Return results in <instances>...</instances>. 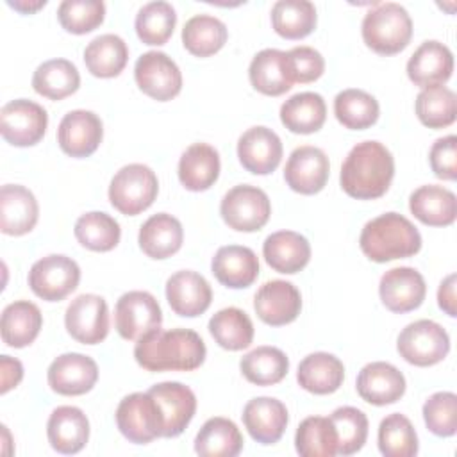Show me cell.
Here are the masks:
<instances>
[{
    "label": "cell",
    "instance_id": "cell-6",
    "mask_svg": "<svg viewBox=\"0 0 457 457\" xmlns=\"http://www.w3.org/2000/svg\"><path fill=\"white\" fill-rule=\"evenodd\" d=\"M396 350L409 364L427 368L441 362L450 352L448 332L432 320L409 323L396 339Z\"/></svg>",
    "mask_w": 457,
    "mask_h": 457
},
{
    "label": "cell",
    "instance_id": "cell-7",
    "mask_svg": "<svg viewBox=\"0 0 457 457\" xmlns=\"http://www.w3.org/2000/svg\"><path fill=\"white\" fill-rule=\"evenodd\" d=\"M116 425L123 437L136 445H146L162 437V412L155 398L146 393L127 395L116 409Z\"/></svg>",
    "mask_w": 457,
    "mask_h": 457
},
{
    "label": "cell",
    "instance_id": "cell-4",
    "mask_svg": "<svg viewBox=\"0 0 457 457\" xmlns=\"http://www.w3.org/2000/svg\"><path fill=\"white\" fill-rule=\"evenodd\" d=\"M361 32L368 48L380 55H395L411 43L412 20L400 4H375V9L364 14Z\"/></svg>",
    "mask_w": 457,
    "mask_h": 457
},
{
    "label": "cell",
    "instance_id": "cell-24",
    "mask_svg": "<svg viewBox=\"0 0 457 457\" xmlns=\"http://www.w3.org/2000/svg\"><path fill=\"white\" fill-rule=\"evenodd\" d=\"M286 405L271 396L252 398L243 409V425L253 441L261 445L277 443L287 427Z\"/></svg>",
    "mask_w": 457,
    "mask_h": 457
},
{
    "label": "cell",
    "instance_id": "cell-43",
    "mask_svg": "<svg viewBox=\"0 0 457 457\" xmlns=\"http://www.w3.org/2000/svg\"><path fill=\"white\" fill-rule=\"evenodd\" d=\"M316 7L309 0H278L271 7L273 30L286 39H302L316 29Z\"/></svg>",
    "mask_w": 457,
    "mask_h": 457
},
{
    "label": "cell",
    "instance_id": "cell-2",
    "mask_svg": "<svg viewBox=\"0 0 457 457\" xmlns=\"http://www.w3.org/2000/svg\"><path fill=\"white\" fill-rule=\"evenodd\" d=\"M395 177V159L378 141L357 143L346 155L339 182L343 191L357 200H375L386 195Z\"/></svg>",
    "mask_w": 457,
    "mask_h": 457
},
{
    "label": "cell",
    "instance_id": "cell-49",
    "mask_svg": "<svg viewBox=\"0 0 457 457\" xmlns=\"http://www.w3.org/2000/svg\"><path fill=\"white\" fill-rule=\"evenodd\" d=\"M337 436V453L353 455L357 453L368 439V418L357 407H337L330 416Z\"/></svg>",
    "mask_w": 457,
    "mask_h": 457
},
{
    "label": "cell",
    "instance_id": "cell-52",
    "mask_svg": "<svg viewBox=\"0 0 457 457\" xmlns=\"http://www.w3.org/2000/svg\"><path fill=\"white\" fill-rule=\"evenodd\" d=\"M287 71L291 82L309 84L318 80L325 71V59L323 55L312 46H295L286 52Z\"/></svg>",
    "mask_w": 457,
    "mask_h": 457
},
{
    "label": "cell",
    "instance_id": "cell-36",
    "mask_svg": "<svg viewBox=\"0 0 457 457\" xmlns=\"http://www.w3.org/2000/svg\"><path fill=\"white\" fill-rule=\"evenodd\" d=\"M129 61V46L116 34H102L84 48V62L91 75L100 79L118 77Z\"/></svg>",
    "mask_w": 457,
    "mask_h": 457
},
{
    "label": "cell",
    "instance_id": "cell-45",
    "mask_svg": "<svg viewBox=\"0 0 457 457\" xmlns=\"http://www.w3.org/2000/svg\"><path fill=\"white\" fill-rule=\"evenodd\" d=\"M418 120L428 129H445L457 118V96L446 86L425 87L414 102Z\"/></svg>",
    "mask_w": 457,
    "mask_h": 457
},
{
    "label": "cell",
    "instance_id": "cell-15",
    "mask_svg": "<svg viewBox=\"0 0 457 457\" xmlns=\"http://www.w3.org/2000/svg\"><path fill=\"white\" fill-rule=\"evenodd\" d=\"M104 137V125L98 114L86 109H75L62 116L57 127V143L61 150L75 159L89 157L96 152Z\"/></svg>",
    "mask_w": 457,
    "mask_h": 457
},
{
    "label": "cell",
    "instance_id": "cell-3",
    "mask_svg": "<svg viewBox=\"0 0 457 457\" xmlns=\"http://www.w3.org/2000/svg\"><path fill=\"white\" fill-rule=\"evenodd\" d=\"M359 246L370 261L389 262L416 255L421 250V236L405 216L384 212L362 227Z\"/></svg>",
    "mask_w": 457,
    "mask_h": 457
},
{
    "label": "cell",
    "instance_id": "cell-41",
    "mask_svg": "<svg viewBox=\"0 0 457 457\" xmlns=\"http://www.w3.org/2000/svg\"><path fill=\"white\" fill-rule=\"evenodd\" d=\"M334 114L337 121L350 130H364L377 123L380 107L373 95L364 89H343L334 98Z\"/></svg>",
    "mask_w": 457,
    "mask_h": 457
},
{
    "label": "cell",
    "instance_id": "cell-19",
    "mask_svg": "<svg viewBox=\"0 0 457 457\" xmlns=\"http://www.w3.org/2000/svg\"><path fill=\"white\" fill-rule=\"evenodd\" d=\"M237 157L241 166L253 175L275 171L282 161V141L264 125L245 130L237 141Z\"/></svg>",
    "mask_w": 457,
    "mask_h": 457
},
{
    "label": "cell",
    "instance_id": "cell-37",
    "mask_svg": "<svg viewBox=\"0 0 457 457\" xmlns=\"http://www.w3.org/2000/svg\"><path fill=\"white\" fill-rule=\"evenodd\" d=\"M241 450L243 436L228 418H209L195 437V452L204 457H236Z\"/></svg>",
    "mask_w": 457,
    "mask_h": 457
},
{
    "label": "cell",
    "instance_id": "cell-21",
    "mask_svg": "<svg viewBox=\"0 0 457 457\" xmlns=\"http://www.w3.org/2000/svg\"><path fill=\"white\" fill-rule=\"evenodd\" d=\"M166 300L175 314L182 318H195L209 309L212 302V289L200 273L182 270L166 280Z\"/></svg>",
    "mask_w": 457,
    "mask_h": 457
},
{
    "label": "cell",
    "instance_id": "cell-38",
    "mask_svg": "<svg viewBox=\"0 0 457 457\" xmlns=\"http://www.w3.org/2000/svg\"><path fill=\"white\" fill-rule=\"evenodd\" d=\"M80 86L77 66L68 59H50L41 62L32 75V87L48 100H62Z\"/></svg>",
    "mask_w": 457,
    "mask_h": 457
},
{
    "label": "cell",
    "instance_id": "cell-56",
    "mask_svg": "<svg viewBox=\"0 0 457 457\" xmlns=\"http://www.w3.org/2000/svg\"><path fill=\"white\" fill-rule=\"evenodd\" d=\"M7 5L12 7V9H16V11L21 12V14H32V12H36L37 9L45 7V5H46V0H39V2H23V0H18V2H7Z\"/></svg>",
    "mask_w": 457,
    "mask_h": 457
},
{
    "label": "cell",
    "instance_id": "cell-22",
    "mask_svg": "<svg viewBox=\"0 0 457 457\" xmlns=\"http://www.w3.org/2000/svg\"><path fill=\"white\" fill-rule=\"evenodd\" d=\"M355 389L371 405H389L403 396L405 377L396 366L375 361L362 366L355 380Z\"/></svg>",
    "mask_w": 457,
    "mask_h": 457
},
{
    "label": "cell",
    "instance_id": "cell-18",
    "mask_svg": "<svg viewBox=\"0 0 457 457\" xmlns=\"http://www.w3.org/2000/svg\"><path fill=\"white\" fill-rule=\"evenodd\" d=\"M253 309L261 321L282 327L295 321L302 311V295L287 280L264 282L253 298Z\"/></svg>",
    "mask_w": 457,
    "mask_h": 457
},
{
    "label": "cell",
    "instance_id": "cell-1",
    "mask_svg": "<svg viewBox=\"0 0 457 457\" xmlns=\"http://www.w3.org/2000/svg\"><path fill=\"white\" fill-rule=\"evenodd\" d=\"M205 355L204 339L191 328H155L134 346V359L146 371H193Z\"/></svg>",
    "mask_w": 457,
    "mask_h": 457
},
{
    "label": "cell",
    "instance_id": "cell-54",
    "mask_svg": "<svg viewBox=\"0 0 457 457\" xmlns=\"http://www.w3.org/2000/svg\"><path fill=\"white\" fill-rule=\"evenodd\" d=\"M23 378V366L18 359H12L9 355L0 357V393L5 395L9 389L16 387Z\"/></svg>",
    "mask_w": 457,
    "mask_h": 457
},
{
    "label": "cell",
    "instance_id": "cell-39",
    "mask_svg": "<svg viewBox=\"0 0 457 457\" xmlns=\"http://www.w3.org/2000/svg\"><path fill=\"white\" fill-rule=\"evenodd\" d=\"M227 37V25L211 14H196L189 18L182 29V45L196 57L214 55L223 48Z\"/></svg>",
    "mask_w": 457,
    "mask_h": 457
},
{
    "label": "cell",
    "instance_id": "cell-31",
    "mask_svg": "<svg viewBox=\"0 0 457 457\" xmlns=\"http://www.w3.org/2000/svg\"><path fill=\"white\" fill-rule=\"evenodd\" d=\"M220 154L207 143H193L179 161V180L187 191H205L220 177Z\"/></svg>",
    "mask_w": 457,
    "mask_h": 457
},
{
    "label": "cell",
    "instance_id": "cell-32",
    "mask_svg": "<svg viewBox=\"0 0 457 457\" xmlns=\"http://www.w3.org/2000/svg\"><path fill=\"white\" fill-rule=\"evenodd\" d=\"M296 380L302 389L312 395H330L341 387L345 366L328 352H314L300 361Z\"/></svg>",
    "mask_w": 457,
    "mask_h": 457
},
{
    "label": "cell",
    "instance_id": "cell-26",
    "mask_svg": "<svg viewBox=\"0 0 457 457\" xmlns=\"http://www.w3.org/2000/svg\"><path fill=\"white\" fill-rule=\"evenodd\" d=\"M211 270L216 280L225 287L243 289L252 286L259 277V259L248 246L227 245L214 253Z\"/></svg>",
    "mask_w": 457,
    "mask_h": 457
},
{
    "label": "cell",
    "instance_id": "cell-40",
    "mask_svg": "<svg viewBox=\"0 0 457 457\" xmlns=\"http://www.w3.org/2000/svg\"><path fill=\"white\" fill-rule=\"evenodd\" d=\"M239 370L255 386H273L287 375L289 359L277 346H257L241 357Z\"/></svg>",
    "mask_w": 457,
    "mask_h": 457
},
{
    "label": "cell",
    "instance_id": "cell-25",
    "mask_svg": "<svg viewBox=\"0 0 457 457\" xmlns=\"http://www.w3.org/2000/svg\"><path fill=\"white\" fill-rule=\"evenodd\" d=\"M39 218V205L30 189L20 184H4L0 189V230L7 236L30 232Z\"/></svg>",
    "mask_w": 457,
    "mask_h": 457
},
{
    "label": "cell",
    "instance_id": "cell-33",
    "mask_svg": "<svg viewBox=\"0 0 457 457\" xmlns=\"http://www.w3.org/2000/svg\"><path fill=\"white\" fill-rule=\"evenodd\" d=\"M43 314L39 307L29 300H16L2 311L0 334L2 341L11 348H25L39 336Z\"/></svg>",
    "mask_w": 457,
    "mask_h": 457
},
{
    "label": "cell",
    "instance_id": "cell-27",
    "mask_svg": "<svg viewBox=\"0 0 457 457\" xmlns=\"http://www.w3.org/2000/svg\"><path fill=\"white\" fill-rule=\"evenodd\" d=\"M50 446L64 455L80 452L89 439V420L82 409L61 405L52 411L46 423Z\"/></svg>",
    "mask_w": 457,
    "mask_h": 457
},
{
    "label": "cell",
    "instance_id": "cell-14",
    "mask_svg": "<svg viewBox=\"0 0 457 457\" xmlns=\"http://www.w3.org/2000/svg\"><path fill=\"white\" fill-rule=\"evenodd\" d=\"M330 175V162L327 154L311 145L295 148L286 162L284 179L286 184L300 195L320 193Z\"/></svg>",
    "mask_w": 457,
    "mask_h": 457
},
{
    "label": "cell",
    "instance_id": "cell-5",
    "mask_svg": "<svg viewBox=\"0 0 457 457\" xmlns=\"http://www.w3.org/2000/svg\"><path fill=\"white\" fill-rule=\"evenodd\" d=\"M159 193V180L146 164L132 162L120 168L109 184L111 205L125 216L146 211Z\"/></svg>",
    "mask_w": 457,
    "mask_h": 457
},
{
    "label": "cell",
    "instance_id": "cell-35",
    "mask_svg": "<svg viewBox=\"0 0 457 457\" xmlns=\"http://www.w3.org/2000/svg\"><path fill=\"white\" fill-rule=\"evenodd\" d=\"M327 120V105L320 93L303 91L280 105V121L293 134L318 132Z\"/></svg>",
    "mask_w": 457,
    "mask_h": 457
},
{
    "label": "cell",
    "instance_id": "cell-30",
    "mask_svg": "<svg viewBox=\"0 0 457 457\" xmlns=\"http://www.w3.org/2000/svg\"><path fill=\"white\" fill-rule=\"evenodd\" d=\"M409 209L416 220L428 227H448L457 218V198L453 191L443 186L427 184L411 193Z\"/></svg>",
    "mask_w": 457,
    "mask_h": 457
},
{
    "label": "cell",
    "instance_id": "cell-17",
    "mask_svg": "<svg viewBox=\"0 0 457 457\" xmlns=\"http://www.w3.org/2000/svg\"><path fill=\"white\" fill-rule=\"evenodd\" d=\"M378 295L386 309L391 312H409L418 309L427 295L423 275L411 266H398L387 270L380 277Z\"/></svg>",
    "mask_w": 457,
    "mask_h": 457
},
{
    "label": "cell",
    "instance_id": "cell-55",
    "mask_svg": "<svg viewBox=\"0 0 457 457\" xmlns=\"http://www.w3.org/2000/svg\"><path fill=\"white\" fill-rule=\"evenodd\" d=\"M437 303L439 307L452 318L457 316V298H455V273H450L441 280L437 289Z\"/></svg>",
    "mask_w": 457,
    "mask_h": 457
},
{
    "label": "cell",
    "instance_id": "cell-34",
    "mask_svg": "<svg viewBox=\"0 0 457 457\" xmlns=\"http://www.w3.org/2000/svg\"><path fill=\"white\" fill-rule=\"evenodd\" d=\"M248 79L255 91L266 96H280L293 87L287 71L286 52L264 48L257 52L248 68Z\"/></svg>",
    "mask_w": 457,
    "mask_h": 457
},
{
    "label": "cell",
    "instance_id": "cell-11",
    "mask_svg": "<svg viewBox=\"0 0 457 457\" xmlns=\"http://www.w3.org/2000/svg\"><path fill=\"white\" fill-rule=\"evenodd\" d=\"M48 127V114L43 105L18 98L0 109L2 137L12 146H32L39 143Z\"/></svg>",
    "mask_w": 457,
    "mask_h": 457
},
{
    "label": "cell",
    "instance_id": "cell-16",
    "mask_svg": "<svg viewBox=\"0 0 457 457\" xmlns=\"http://www.w3.org/2000/svg\"><path fill=\"white\" fill-rule=\"evenodd\" d=\"M52 391L62 396H79L93 389L98 380L96 362L84 353L70 352L55 357L46 371Z\"/></svg>",
    "mask_w": 457,
    "mask_h": 457
},
{
    "label": "cell",
    "instance_id": "cell-28",
    "mask_svg": "<svg viewBox=\"0 0 457 457\" xmlns=\"http://www.w3.org/2000/svg\"><path fill=\"white\" fill-rule=\"evenodd\" d=\"M262 255L271 270L293 275L309 264L311 245L305 236L295 230H278L264 239Z\"/></svg>",
    "mask_w": 457,
    "mask_h": 457
},
{
    "label": "cell",
    "instance_id": "cell-51",
    "mask_svg": "<svg viewBox=\"0 0 457 457\" xmlns=\"http://www.w3.org/2000/svg\"><path fill=\"white\" fill-rule=\"evenodd\" d=\"M423 420L427 428L439 437H452L457 432V395L439 391L423 403Z\"/></svg>",
    "mask_w": 457,
    "mask_h": 457
},
{
    "label": "cell",
    "instance_id": "cell-8",
    "mask_svg": "<svg viewBox=\"0 0 457 457\" xmlns=\"http://www.w3.org/2000/svg\"><path fill=\"white\" fill-rule=\"evenodd\" d=\"M220 214L232 230L255 232L268 223L271 204L261 187L239 184L221 198Z\"/></svg>",
    "mask_w": 457,
    "mask_h": 457
},
{
    "label": "cell",
    "instance_id": "cell-46",
    "mask_svg": "<svg viewBox=\"0 0 457 457\" xmlns=\"http://www.w3.org/2000/svg\"><path fill=\"white\" fill-rule=\"evenodd\" d=\"M295 448L302 457H334L337 455V436L330 418L309 416L295 434Z\"/></svg>",
    "mask_w": 457,
    "mask_h": 457
},
{
    "label": "cell",
    "instance_id": "cell-29",
    "mask_svg": "<svg viewBox=\"0 0 457 457\" xmlns=\"http://www.w3.org/2000/svg\"><path fill=\"white\" fill-rule=\"evenodd\" d=\"M184 241V228L182 223L168 214L157 212L150 216L139 228L137 243L145 255L150 259H168L177 253Z\"/></svg>",
    "mask_w": 457,
    "mask_h": 457
},
{
    "label": "cell",
    "instance_id": "cell-44",
    "mask_svg": "<svg viewBox=\"0 0 457 457\" xmlns=\"http://www.w3.org/2000/svg\"><path fill=\"white\" fill-rule=\"evenodd\" d=\"M77 241L93 252H109L112 250L121 237L120 223L107 212L91 211L75 221L73 227Z\"/></svg>",
    "mask_w": 457,
    "mask_h": 457
},
{
    "label": "cell",
    "instance_id": "cell-53",
    "mask_svg": "<svg viewBox=\"0 0 457 457\" xmlns=\"http://www.w3.org/2000/svg\"><path fill=\"white\" fill-rule=\"evenodd\" d=\"M428 161L437 179L455 180L457 179V137L450 134L436 139L430 146Z\"/></svg>",
    "mask_w": 457,
    "mask_h": 457
},
{
    "label": "cell",
    "instance_id": "cell-42",
    "mask_svg": "<svg viewBox=\"0 0 457 457\" xmlns=\"http://www.w3.org/2000/svg\"><path fill=\"white\" fill-rule=\"evenodd\" d=\"M209 332L221 348L230 352L245 350L253 341V323L250 316L237 307L220 309L209 320Z\"/></svg>",
    "mask_w": 457,
    "mask_h": 457
},
{
    "label": "cell",
    "instance_id": "cell-23",
    "mask_svg": "<svg viewBox=\"0 0 457 457\" xmlns=\"http://www.w3.org/2000/svg\"><path fill=\"white\" fill-rule=\"evenodd\" d=\"M452 71L453 54L436 39L423 41L407 61V77L421 89L443 86L452 77Z\"/></svg>",
    "mask_w": 457,
    "mask_h": 457
},
{
    "label": "cell",
    "instance_id": "cell-48",
    "mask_svg": "<svg viewBox=\"0 0 457 457\" xmlns=\"http://www.w3.org/2000/svg\"><path fill=\"white\" fill-rule=\"evenodd\" d=\"M378 450L386 457H414L418 453V436L407 416L393 412L380 421Z\"/></svg>",
    "mask_w": 457,
    "mask_h": 457
},
{
    "label": "cell",
    "instance_id": "cell-9",
    "mask_svg": "<svg viewBox=\"0 0 457 457\" xmlns=\"http://www.w3.org/2000/svg\"><path fill=\"white\" fill-rule=\"evenodd\" d=\"M27 280L36 296L46 302H59L77 289L80 268L68 255L50 253L32 264Z\"/></svg>",
    "mask_w": 457,
    "mask_h": 457
},
{
    "label": "cell",
    "instance_id": "cell-50",
    "mask_svg": "<svg viewBox=\"0 0 457 457\" xmlns=\"http://www.w3.org/2000/svg\"><path fill=\"white\" fill-rule=\"evenodd\" d=\"M105 4L102 0H64L59 4L57 20L66 32L87 34L102 25Z\"/></svg>",
    "mask_w": 457,
    "mask_h": 457
},
{
    "label": "cell",
    "instance_id": "cell-10",
    "mask_svg": "<svg viewBox=\"0 0 457 457\" xmlns=\"http://www.w3.org/2000/svg\"><path fill=\"white\" fill-rule=\"evenodd\" d=\"M162 311L148 291L123 293L114 307L116 332L127 341H137L145 334L161 328Z\"/></svg>",
    "mask_w": 457,
    "mask_h": 457
},
{
    "label": "cell",
    "instance_id": "cell-12",
    "mask_svg": "<svg viewBox=\"0 0 457 457\" xmlns=\"http://www.w3.org/2000/svg\"><path fill=\"white\" fill-rule=\"evenodd\" d=\"M134 79L137 87L157 102H168L182 89V73L177 62L159 50L145 52L136 61Z\"/></svg>",
    "mask_w": 457,
    "mask_h": 457
},
{
    "label": "cell",
    "instance_id": "cell-13",
    "mask_svg": "<svg viewBox=\"0 0 457 457\" xmlns=\"http://www.w3.org/2000/svg\"><path fill=\"white\" fill-rule=\"evenodd\" d=\"M64 325L68 334L82 345H98L109 334V307L100 295H79L66 307Z\"/></svg>",
    "mask_w": 457,
    "mask_h": 457
},
{
    "label": "cell",
    "instance_id": "cell-47",
    "mask_svg": "<svg viewBox=\"0 0 457 457\" xmlns=\"http://www.w3.org/2000/svg\"><path fill=\"white\" fill-rule=\"evenodd\" d=\"M177 25V14L171 4L155 0L145 4L137 14H136V34L137 37L150 46H159L164 45Z\"/></svg>",
    "mask_w": 457,
    "mask_h": 457
},
{
    "label": "cell",
    "instance_id": "cell-20",
    "mask_svg": "<svg viewBox=\"0 0 457 457\" xmlns=\"http://www.w3.org/2000/svg\"><path fill=\"white\" fill-rule=\"evenodd\" d=\"M148 393L155 398L162 412V437L180 436L196 412L195 393L180 382H159L152 386Z\"/></svg>",
    "mask_w": 457,
    "mask_h": 457
}]
</instances>
